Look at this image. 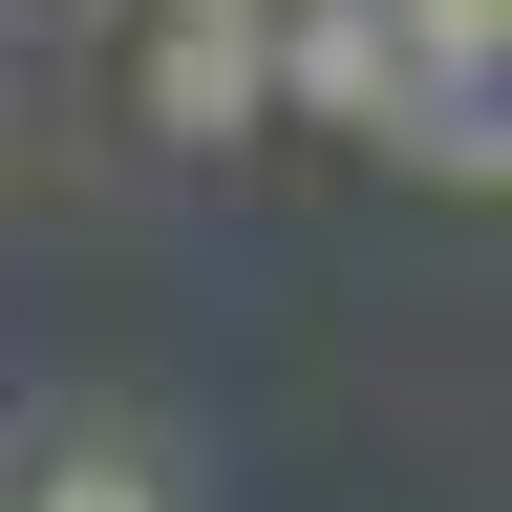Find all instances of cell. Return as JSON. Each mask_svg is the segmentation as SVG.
<instances>
[{
  "instance_id": "6da1fadb",
  "label": "cell",
  "mask_w": 512,
  "mask_h": 512,
  "mask_svg": "<svg viewBox=\"0 0 512 512\" xmlns=\"http://www.w3.org/2000/svg\"><path fill=\"white\" fill-rule=\"evenodd\" d=\"M128 107H150V150H256L278 128V22H150Z\"/></svg>"
},
{
  "instance_id": "7a4b0ae2",
  "label": "cell",
  "mask_w": 512,
  "mask_h": 512,
  "mask_svg": "<svg viewBox=\"0 0 512 512\" xmlns=\"http://www.w3.org/2000/svg\"><path fill=\"white\" fill-rule=\"evenodd\" d=\"M278 107L406 150V22H384V0H278Z\"/></svg>"
},
{
  "instance_id": "3957f363",
  "label": "cell",
  "mask_w": 512,
  "mask_h": 512,
  "mask_svg": "<svg viewBox=\"0 0 512 512\" xmlns=\"http://www.w3.org/2000/svg\"><path fill=\"white\" fill-rule=\"evenodd\" d=\"M384 171H427V192H512V43L448 64V86H406V150H384Z\"/></svg>"
},
{
  "instance_id": "277c9868",
  "label": "cell",
  "mask_w": 512,
  "mask_h": 512,
  "mask_svg": "<svg viewBox=\"0 0 512 512\" xmlns=\"http://www.w3.org/2000/svg\"><path fill=\"white\" fill-rule=\"evenodd\" d=\"M22 512H171V491H150V448H43Z\"/></svg>"
},
{
  "instance_id": "5b68a950",
  "label": "cell",
  "mask_w": 512,
  "mask_h": 512,
  "mask_svg": "<svg viewBox=\"0 0 512 512\" xmlns=\"http://www.w3.org/2000/svg\"><path fill=\"white\" fill-rule=\"evenodd\" d=\"M150 22H278V0H150Z\"/></svg>"
}]
</instances>
